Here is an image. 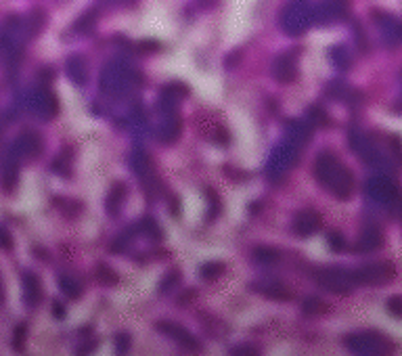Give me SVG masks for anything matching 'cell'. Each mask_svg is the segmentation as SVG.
<instances>
[{
  "label": "cell",
  "mask_w": 402,
  "mask_h": 356,
  "mask_svg": "<svg viewBox=\"0 0 402 356\" xmlns=\"http://www.w3.org/2000/svg\"><path fill=\"white\" fill-rule=\"evenodd\" d=\"M314 174H316V180L323 185L325 189H329L336 197H340V199L350 197L352 185H354V176L334 153L325 151V153H320L316 158Z\"/></svg>",
  "instance_id": "obj_1"
},
{
  "label": "cell",
  "mask_w": 402,
  "mask_h": 356,
  "mask_svg": "<svg viewBox=\"0 0 402 356\" xmlns=\"http://www.w3.org/2000/svg\"><path fill=\"white\" fill-rule=\"evenodd\" d=\"M344 344L352 356H392L394 354V341L375 329L354 331L344 337Z\"/></svg>",
  "instance_id": "obj_2"
},
{
  "label": "cell",
  "mask_w": 402,
  "mask_h": 356,
  "mask_svg": "<svg viewBox=\"0 0 402 356\" xmlns=\"http://www.w3.org/2000/svg\"><path fill=\"white\" fill-rule=\"evenodd\" d=\"M314 24V7L308 0H291V3L283 9L281 15V28L289 36L304 34Z\"/></svg>",
  "instance_id": "obj_3"
},
{
  "label": "cell",
  "mask_w": 402,
  "mask_h": 356,
  "mask_svg": "<svg viewBox=\"0 0 402 356\" xmlns=\"http://www.w3.org/2000/svg\"><path fill=\"white\" fill-rule=\"evenodd\" d=\"M314 283L318 288H323L325 292H331V294H350L352 288H354V277L352 272L340 268V266H323L314 270Z\"/></svg>",
  "instance_id": "obj_4"
},
{
  "label": "cell",
  "mask_w": 402,
  "mask_h": 356,
  "mask_svg": "<svg viewBox=\"0 0 402 356\" xmlns=\"http://www.w3.org/2000/svg\"><path fill=\"white\" fill-rule=\"evenodd\" d=\"M134 86V74L122 63H111L105 67L103 78H101V88L111 95V97H124L130 88Z\"/></svg>",
  "instance_id": "obj_5"
},
{
  "label": "cell",
  "mask_w": 402,
  "mask_h": 356,
  "mask_svg": "<svg viewBox=\"0 0 402 356\" xmlns=\"http://www.w3.org/2000/svg\"><path fill=\"white\" fill-rule=\"evenodd\" d=\"M298 156H300V147L298 145H293V142H283V145H279L275 151H273V156H271V160H268V164H266V174L271 176V180H281L283 176H287L289 174V170L295 166V162H298Z\"/></svg>",
  "instance_id": "obj_6"
},
{
  "label": "cell",
  "mask_w": 402,
  "mask_h": 356,
  "mask_svg": "<svg viewBox=\"0 0 402 356\" xmlns=\"http://www.w3.org/2000/svg\"><path fill=\"white\" fill-rule=\"evenodd\" d=\"M356 285H385L396 279V266L392 262H371L352 272Z\"/></svg>",
  "instance_id": "obj_7"
},
{
  "label": "cell",
  "mask_w": 402,
  "mask_h": 356,
  "mask_svg": "<svg viewBox=\"0 0 402 356\" xmlns=\"http://www.w3.org/2000/svg\"><path fill=\"white\" fill-rule=\"evenodd\" d=\"M155 327H157L159 333H164V335H168L170 339H174V341H176L181 348H185L187 352H191V354H201V352H203L201 341H199L189 329H185L183 325H179V323H174V321H157Z\"/></svg>",
  "instance_id": "obj_8"
},
{
  "label": "cell",
  "mask_w": 402,
  "mask_h": 356,
  "mask_svg": "<svg viewBox=\"0 0 402 356\" xmlns=\"http://www.w3.org/2000/svg\"><path fill=\"white\" fill-rule=\"evenodd\" d=\"M365 193H367L371 199H375V201H379V203H383V205H398V203L402 201L400 189L396 187V182H392V180L385 178V176H375V178L367 180Z\"/></svg>",
  "instance_id": "obj_9"
},
{
  "label": "cell",
  "mask_w": 402,
  "mask_h": 356,
  "mask_svg": "<svg viewBox=\"0 0 402 356\" xmlns=\"http://www.w3.org/2000/svg\"><path fill=\"white\" fill-rule=\"evenodd\" d=\"M30 109H32V113L38 118V120H42V122H46V120H51V118H55V113H57V99H55V95L48 91V88H44V86H38V88H34L32 91V95H30Z\"/></svg>",
  "instance_id": "obj_10"
},
{
  "label": "cell",
  "mask_w": 402,
  "mask_h": 356,
  "mask_svg": "<svg viewBox=\"0 0 402 356\" xmlns=\"http://www.w3.org/2000/svg\"><path fill=\"white\" fill-rule=\"evenodd\" d=\"M348 0H323L318 7H314V21L331 24L340 21L348 15Z\"/></svg>",
  "instance_id": "obj_11"
},
{
  "label": "cell",
  "mask_w": 402,
  "mask_h": 356,
  "mask_svg": "<svg viewBox=\"0 0 402 356\" xmlns=\"http://www.w3.org/2000/svg\"><path fill=\"white\" fill-rule=\"evenodd\" d=\"M320 216L314 212V209H304V212H298L295 218L291 223V229L295 235L300 237H310L312 233H316L320 229Z\"/></svg>",
  "instance_id": "obj_12"
},
{
  "label": "cell",
  "mask_w": 402,
  "mask_h": 356,
  "mask_svg": "<svg viewBox=\"0 0 402 356\" xmlns=\"http://www.w3.org/2000/svg\"><path fill=\"white\" fill-rule=\"evenodd\" d=\"M40 149H42V140H40V136L34 134V132H24L19 138H15L11 153H13L17 160H24V158L38 156Z\"/></svg>",
  "instance_id": "obj_13"
},
{
  "label": "cell",
  "mask_w": 402,
  "mask_h": 356,
  "mask_svg": "<svg viewBox=\"0 0 402 356\" xmlns=\"http://www.w3.org/2000/svg\"><path fill=\"white\" fill-rule=\"evenodd\" d=\"M273 76L277 82H291L298 76V63L293 55H281L273 63Z\"/></svg>",
  "instance_id": "obj_14"
},
{
  "label": "cell",
  "mask_w": 402,
  "mask_h": 356,
  "mask_svg": "<svg viewBox=\"0 0 402 356\" xmlns=\"http://www.w3.org/2000/svg\"><path fill=\"white\" fill-rule=\"evenodd\" d=\"M24 296H26V304L30 308L40 304V300H42V285H40L38 274H34V272H26L24 274Z\"/></svg>",
  "instance_id": "obj_15"
},
{
  "label": "cell",
  "mask_w": 402,
  "mask_h": 356,
  "mask_svg": "<svg viewBox=\"0 0 402 356\" xmlns=\"http://www.w3.org/2000/svg\"><path fill=\"white\" fill-rule=\"evenodd\" d=\"M287 134H289V142H293V145H298V147H304L312 136V128H310L308 122L291 120L289 128H287Z\"/></svg>",
  "instance_id": "obj_16"
},
{
  "label": "cell",
  "mask_w": 402,
  "mask_h": 356,
  "mask_svg": "<svg viewBox=\"0 0 402 356\" xmlns=\"http://www.w3.org/2000/svg\"><path fill=\"white\" fill-rule=\"evenodd\" d=\"M126 195H128V189H126L124 182H118V185L111 187V191L107 195V201H105V207L109 212V216H118L122 205H124V201H126Z\"/></svg>",
  "instance_id": "obj_17"
},
{
  "label": "cell",
  "mask_w": 402,
  "mask_h": 356,
  "mask_svg": "<svg viewBox=\"0 0 402 356\" xmlns=\"http://www.w3.org/2000/svg\"><path fill=\"white\" fill-rule=\"evenodd\" d=\"M381 241H383L381 233L375 227H367L363 231V235L358 237V241H356V250L358 252H373L381 245Z\"/></svg>",
  "instance_id": "obj_18"
},
{
  "label": "cell",
  "mask_w": 402,
  "mask_h": 356,
  "mask_svg": "<svg viewBox=\"0 0 402 356\" xmlns=\"http://www.w3.org/2000/svg\"><path fill=\"white\" fill-rule=\"evenodd\" d=\"M181 136V120L179 118H168L159 124L157 128V138L162 142H174Z\"/></svg>",
  "instance_id": "obj_19"
},
{
  "label": "cell",
  "mask_w": 402,
  "mask_h": 356,
  "mask_svg": "<svg viewBox=\"0 0 402 356\" xmlns=\"http://www.w3.org/2000/svg\"><path fill=\"white\" fill-rule=\"evenodd\" d=\"M67 74H69V78H71V82H75V84H86V63H84V59L82 57H77V55H73V57H69V61H67Z\"/></svg>",
  "instance_id": "obj_20"
},
{
  "label": "cell",
  "mask_w": 402,
  "mask_h": 356,
  "mask_svg": "<svg viewBox=\"0 0 402 356\" xmlns=\"http://www.w3.org/2000/svg\"><path fill=\"white\" fill-rule=\"evenodd\" d=\"M302 310L306 317H316V315H327L331 310V306L318 296H308L304 302H302Z\"/></svg>",
  "instance_id": "obj_21"
},
{
  "label": "cell",
  "mask_w": 402,
  "mask_h": 356,
  "mask_svg": "<svg viewBox=\"0 0 402 356\" xmlns=\"http://www.w3.org/2000/svg\"><path fill=\"white\" fill-rule=\"evenodd\" d=\"M254 290H258L262 296H266V298H275V300H289V298H291V296H289V292L283 288V285H279V283H275V281L264 283V285H254Z\"/></svg>",
  "instance_id": "obj_22"
},
{
  "label": "cell",
  "mask_w": 402,
  "mask_h": 356,
  "mask_svg": "<svg viewBox=\"0 0 402 356\" xmlns=\"http://www.w3.org/2000/svg\"><path fill=\"white\" fill-rule=\"evenodd\" d=\"M59 288L65 296H69L73 300L80 298V294H82V285H80V281L73 279L71 274H61L59 277Z\"/></svg>",
  "instance_id": "obj_23"
},
{
  "label": "cell",
  "mask_w": 402,
  "mask_h": 356,
  "mask_svg": "<svg viewBox=\"0 0 402 356\" xmlns=\"http://www.w3.org/2000/svg\"><path fill=\"white\" fill-rule=\"evenodd\" d=\"M183 99H187V86L183 84H170L162 91V101L168 103V107H174Z\"/></svg>",
  "instance_id": "obj_24"
},
{
  "label": "cell",
  "mask_w": 402,
  "mask_h": 356,
  "mask_svg": "<svg viewBox=\"0 0 402 356\" xmlns=\"http://www.w3.org/2000/svg\"><path fill=\"white\" fill-rule=\"evenodd\" d=\"M130 160H132V162H130V168H132V172H136L140 178L149 176V172H151V162H149V158H147L143 151H136V153H134Z\"/></svg>",
  "instance_id": "obj_25"
},
{
  "label": "cell",
  "mask_w": 402,
  "mask_h": 356,
  "mask_svg": "<svg viewBox=\"0 0 402 356\" xmlns=\"http://www.w3.org/2000/svg\"><path fill=\"white\" fill-rule=\"evenodd\" d=\"M254 258L258 264H277L281 254L275 250V247H268V245H260L254 250Z\"/></svg>",
  "instance_id": "obj_26"
},
{
  "label": "cell",
  "mask_w": 402,
  "mask_h": 356,
  "mask_svg": "<svg viewBox=\"0 0 402 356\" xmlns=\"http://www.w3.org/2000/svg\"><path fill=\"white\" fill-rule=\"evenodd\" d=\"M17 174H19L17 162H15V160H7V164L3 166V178H0V182H3V187H5L7 191H11L13 185L17 182Z\"/></svg>",
  "instance_id": "obj_27"
},
{
  "label": "cell",
  "mask_w": 402,
  "mask_h": 356,
  "mask_svg": "<svg viewBox=\"0 0 402 356\" xmlns=\"http://www.w3.org/2000/svg\"><path fill=\"white\" fill-rule=\"evenodd\" d=\"M138 229H140L147 237H151L153 241H162V237H164L162 229H159V225H157L153 218H143V221L138 223Z\"/></svg>",
  "instance_id": "obj_28"
},
{
  "label": "cell",
  "mask_w": 402,
  "mask_h": 356,
  "mask_svg": "<svg viewBox=\"0 0 402 356\" xmlns=\"http://www.w3.org/2000/svg\"><path fill=\"white\" fill-rule=\"evenodd\" d=\"M222 272H224V264H222V262H216V260L205 262V264L201 266V270H199V274H201L205 281H212V279L220 277Z\"/></svg>",
  "instance_id": "obj_29"
},
{
  "label": "cell",
  "mask_w": 402,
  "mask_h": 356,
  "mask_svg": "<svg viewBox=\"0 0 402 356\" xmlns=\"http://www.w3.org/2000/svg\"><path fill=\"white\" fill-rule=\"evenodd\" d=\"M331 57H334V65L340 67V69H348L350 67V53L346 46H338L331 50Z\"/></svg>",
  "instance_id": "obj_30"
},
{
  "label": "cell",
  "mask_w": 402,
  "mask_h": 356,
  "mask_svg": "<svg viewBox=\"0 0 402 356\" xmlns=\"http://www.w3.org/2000/svg\"><path fill=\"white\" fill-rule=\"evenodd\" d=\"M228 356H262V354L252 344H237L228 350Z\"/></svg>",
  "instance_id": "obj_31"
},
{
  "label": "cell",
  "mask_w": 402,
  "mask_h": 356,
  "mask_svg": "<svg viewBox=\"0 0 402 356\" xmlns=\"http://www.w3.org/2000/svg\"><path fill=\"white\" fill-rule=\"evenodd\" d=\"M113 344H116V354H118V356H126V354L130 352L132 339H130L128 333H118L116 339H113Z\"/></svg>",
  "instance_id": "obj_32"
},
{
  "label": "cell",
  "mask_w": 402,
  "mask_h": 356,
  "mask_svg": "<svg viewBox=\"0 0 402 356\" xmlns=\"http://www.w3.org/2000/svg\"><path fill=\"white\" fill-rule=\"evenodd\" d=\"M97 274H99V281L101 283H105V285H116L118 283V272H113L109 266H105V264H101L99 268H97Z\"/></svg>",
  "instance_id": "obj_33"
},
{
  "label": "cell",
  "mask_w": 402,
  "mask_h": 356,
  "mask_svg": "<svg viewBox=\"0 0 402 356\" xmlns=\"http://www.w3.org/2000/svg\"><path fill=\"white\" fill-rule=\"evenodd\" d=\"M26 335H28V325H26V323L17 325V327H15V337H13V348H15V350H19V352L24 350Z\"/></svg>",
  "instance_id": "obj_34"
},
{
  "label": "cell",
  "mask_w": 402,
  "mask_h": 356,
  "mask_svg": "<svg viewBox=\"0 0 402 356\" xmlns=\"http://www.w3.org/2000/svg\"><path fill=\"white\" fill-rule=\"evenodd\" d=\"M179 270H172V272H166L164 274V279H162V283H159V292H166V290H172V285L179 281Z\"/></svg>",
  "instance_id": "obj_35"
},
{
  "label": "cell",
  "mask_w": 402,
  "mask_h": 356,
  "mask_svg": "<svg viewBox=\"0 0 402 356\" xmlns=\"http://www.w3.org/2000/svg\"><path fill=\"white\" fill-rule=\"evenodd\" d=\"M97 339H91V341H84V344H80V348L75 350V356H91L95 350H97Z\"/></svg>",
  "instance_id": "obj_36"
},
{
  "label": "cell",
  "mask_w": 402,
  "mask_h": 356,
  "mask_svg": "<svg viewBox=\"0 0 402 356\" xmlns=\"http://www.w3.org/2000/svg\"><path fill=\"white\" fill-rule=\"evenodd\" d=\"M387 310L394 315V317H402V296H392L387 300Z\"/></svg>",
  "instance_id": "obj_37"
},
{
  "label": "cell",
  "mask_w": 402,
  "mask_h": 356,
  "mask_svg": "<svg viewBox=\"0 0 402 356\" xmlns=\"http://www.w3.org/2000/svg\"><path fill=\"white\" fill-rule=\"evenodd\" d=\"M310 118L314 120V124H327V115L323 107H310Z\"/></svg>",
  "instance_id": "obj_38"
},
{
  "label": "cell",
  "mask_w": 402,
  "mask_h": 356,
  "mask_svg": "<svg viewBox=\"0 0 402 356\" xmlns=\"http://www.w3.org/2000/svg\"><path fill=\"white\" fill-rule=\"evenodd\" d=\"M329 245H331L334 252H342L346 241H344V237L340 233H329Z\"/></svg>",
  "instance_id": "obj_39"
},
{
  "label": "cell",
  "mask_w": 402,
  "mask_h": 356,
  "mask_svg": "<svg viewBox=\"0 0 402 356\" xmlns=\"http://www.w3.org/2000/svg\"><path fill=\"white\" fill-rule=\"evenodd\" d=\"M11 245H13V237L9 235V231L5 227H0V247L11 250Z\"/></svg>",
  "instance_id": "obj_40"
},
{
  "label": "cell",
  "mask_w": 402,
  "mask_h": 356,
  "mask_svg": "<svg viewBox=\"0 0 402 356\" xmlns=\"http://www.w3.org/2000/svg\"><path fill=\"white\" fill-rule=\"evenodd\" d=\"M53 306H55V317H57V319H61V317L65 315V310H63V306H61L59 302H55Z\"/></svg>",
  "instance_id": "obj_41"
},
{
  "label": "cell",
  "mask_w": 402,
  "mask_h": 356,
  "mask_svg": "<svg viewBox=\"0 0 402 356\" xmlns=\"http://www.w3.org/2000/svg\"><path fill=\"white\" fill-rule=\"evenodd\" d=\"M5 302V288H3V277H0V304Z\"/></svg>",
  "instance_id": "obj_42"
},
{
  "label": "cell",
  "mask_w": 402,
  "mask_h": 356,
  "mask_svg": "<svg viewBox=\"0 0 402 356\" xmlns=\"http://www.w3.org/2000/svg\"><path fill=\"white\" fill-rule=\"evenodd\" d=\"M107 3H113V0H107Z\"/></svg>",
  "instance_id": "obj_43"
}]
</instances>
